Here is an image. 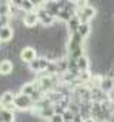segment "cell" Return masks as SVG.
<instances>
[{
  "instance_id": "1",
  "label": "cell",
  "mask_w": 114,
  "mask_h": 122,
  "mask_svg": "<svg viewBox=\"0 0 114 122\" xmlns=\"http://www.w3.org/2000/svg\"><path fill=\"white\" fill-rule=\"evenodd\" d=\"M14 107H16V109H19L20 112H27L30 111L33 107H36L34 104H33V101L30 99V97L27 95H23V94H16V97H14Z\"/></svg>"
},
{
  "instance_id": "2",
  "label": "cell",
  "mask_w": 114,
  "mask_h": 122,
  "mask_svg": "<svg viewBox=\"0 0 114 122\" xmlns=\"http://www.w3.org/2000/svg\"><path fill=\"white\" fill-rule=\"evenodd\" d=\"M77 17L80 19V21L83 24H88L90 21H93L94 17H96V9H94V6H90V3H88L87 6H84L83 9H80L77 11Z\"/></svg>"
},
{
  "instance_id": "3",
  "label": "cell",
  "mask_w": 114,
  "mask_h": 122,
  "mask_svg": "<svg viewBox=\"0 0 114 122\" xmlns=\"http://www.w3.org/2000/svg\"><path fill=\"white\" fill-rule=\"evenodd\" d=\"M37 58V50L34 47H30V46H26L20 50V60L23 62H33V61Z\"/></svg>"
},
{
  "instance_id": "4",
  "label": "cell",
  "mask_w": 114,
  "mask_h": 122,
  "mask_svg": "<svg viewBox=\"0 0 114 122\" xmlns=\"http://www.w3.org/2000/svg\"><path fill=\"white\" fill-rule=\"evenodd\" d=\"M37 11V16H39V23L41 24V26H51L53 23H54V20H56V17H53L50 13H47L46 10H44V7H40L39 10H36Z\"/></svg>"
},
{
  "instance_id": "5",
  "label": "cell",
  "mask_w": 114,
  "mask_h": 122,
  "mask_svg": "<svg viewBox=\"0 0 114 122\" xmlns=\"http://www.w3.org/2000/svg\"><path fill=\"white\" fill-rule=\"evenodd\" d=\"M22 24L27 29H34L37 24H39V16H37V11H28L24 14L23 20H22Z\"/></svg>"
},
{
  "instance_id": "6",
  "label": "cell",
  "mask_w": 114,
  "mask_h": 122,
  "mask_svg": "<svg viewBox=\"0 0 114 122\" xmlns=\"http://www.w3.org/2000/svg\"><path fill=\"white\" fill-rule=\"evenodd\" d=\"M100 90L104 92V94H108V92L113 91V90H114V77H110V75L101 77Z\"/></svg>"
},
{
  "instance_id": "7",
  "label": "cell",
  "mask_w": 114,
  "mask_h": 122,
  "mask_svg": "<svg viewBox=\"0 0 114 122\" xmlns=\"http://www.w3.org/2000/svg\"><path fill=\"white\" fill-rule=\"evenodd\" d=\"M43 7H44V10H46L47 13H50L53 17H57V16H58V13L61 11V9H60V6H58V1H54V0L44 1Z\"/></svg>"
},
{
  "instance_id": "8",
  "label": "cell",
  "mask_w": 114,
  "mask_h": 122,
  "mask_svg": "<svg viewBox=\"0 0 114 122\" xmlns=\"http://www.w3.org/2000/svg\"><path fill=\"white\" fill-rule=\"evenodd\" d=\"M14 71V65L10 60H0V75L1 77H9Z\"/></svg>"
},
{
  "instance_id": "9",
  "label": "cell",
  "mask_w": 114,
  "mask_h": 122,
  "mask_svg": "<svg viewBox=\"0 0 114 122\" xmlns=\"http://www.w3.org/2000/svg\"><path fill=\"white\" fill-rule=\"evenodd\" d=\"M14 97H16V94H13L11 91H4L0 95V104L4 108H7L10 105H14Z\"/></svg>"
},
{
  "instance_id": "10",
  "label": "cell",
  "mask_w": 114,
  "mask_h": 122,
  "mask_svg": "<svg viewBox=\"0 0 114 122\" xmlns=\"http://www.w3.org/2000/svg\"><path fill=\"white\" fill-rule=\"evenodd\" d=\"M14 36V31L10 26H6L0 30V43H9Z\"/></svg>"
},
{
  "instance_id": "11",
  "label": "cell",
  "mask_w": 114,
  "mask_h": 122,
  "mask_svg": "<svg viewBox=\"0 0 114 122\" xmlns=\"http://www.w3.org/2000/svg\"><path fill=\"white\" fill-rule=\"evenodd\" d=\"M80 24H81V21H80V19L77 17V14H76V16H73V17L70 19V21L67 23V31H68L70 34L77 33L79 27H80Z\"/></svg>"
},
{
  "instance_id": "12",
  "label": "cell",
  "mask_w": 114,
  "mask_h": 122,
  "mask_svg": "<svg viewBox=\"0 0 114 122\" xmlns=\"http://www.w3.org/2000/svg\"><path fill=\"white\" fill-rule=\"evenodd\" d=\"M77 68H79L80 72H87V71H88V68H90V61H88V58H87L86 56H83L81 58L77 60Z\"/></svg>"
},
{
  "instance_id": "13",
  "label": "cell",
  "mask_w": 114,
  "mask_h": 122,
  "mask_svg": "<svg viewBox=\"0 0 114 122\" xmlns=\"http://www.w3.org/2000/svg\"><path fill=\"white\" fill-rule=\"evenodd\" d=\"M77 33L86 40V38L90 36V33H91V24H90V23H88V24H83V23H81L80 27H79V30H77Z\"/></svg>"
},
{
  "instance_id": "14",
  "label": "cell",
  "mask_w": 114,
  "mask_h": 122,
  "mask_svg": "<svg viewBox=\"0 0 114 122\" xmlns=\"http://www.w3.org/2000/svg\"><path fill=\"white\" fill-rule=\"evenodd\" d=\"M73 16H76V14H73V13H70V11H67V10H61V11L58 13V16H57V19H58V20H61V21L68 23V21H70V19H71Z\"/></svg>"
},
{
  "instance_id": "15",
  "label": "cell",
  "mask_w": 114,
  "mask_h": 122,
  "mask_svg": "<svg viewBox=\"0 0 114 122\" xmlns=\"http://www.w3.org/2000/svg\"><path fill=\"white\" fill-rule=\"evenodd\" d=\"M10 14V7L9 1H0V17H6ZM10 17V16H9Z\"/></svg>"
},
{
  "instance_id": "16",
  "label": "cell",
  "mask_w": 114,
  "mask_h": 122,
  "mask_svg": "<svg viewBox=\"0 0 114 122\" xmlns=\"http://www.w3.org/2000/svg\"><path fill=\"white\" fill-rule=\"evenodd\" d=\"M68 41H73V43H76V44H80V46H84L86 40L79 34V33H73V34H70V40Z\"/></svg>"
},
{
  "instance_id": "17",
  "label": "cell",
  "mask_w": 114,
  "mask_h": 122,
  "mask_svg": "<svg viewBox=\"0 0 114 122\" xmlns=\"http://www.w3.org/2000/svg\"><path fill=\"white\" fill-rule=\"evenodd\" d=\"M74 118H76V115H74L73 112H70L68 109H66V112L63 114V119H64V122H73Z\"/></svg>"
},
{
  "instance_id": "18",
  "label": "cell",
  "mask_w": 114,
  "mask_h": 122,
  "mask_svg": "<svg viewBox=\"0 0 114 122\" xmlns=\"http://www.w3.org/2000/svg\"><path fill=\"white\" fill-rule=\"evenodd\" d=\"M49 122H64V119H63L61 115H56V114H54V115L49 119Z\"/></svg>"
},
{
  "instance_id": "19",
  "label": "cell",
  "mask_w": 114,
  "mask_h": 122,
  "mask_svg": "<svg viewBox=\"0 0 114 122\" xmlns=\"http://www.w3.org/2000/svg\"><path fill=\"white\" fill-rule=\"evenodd\" d=\"M110 109H111V112H113V115H114V99H111V104H110Z\"/></svg>"
},
{
  "instance_id": "20",
  "label": "cell",
  "mask_w": 114,
  "mask_h": 122,
  "mask_svg": "<svg viewBox=\"0 0 114 122\" xmlns=\"http://www.w3.org/2000/svg\"><path fill=\"white\" fill-rule=\"evenodd\" d=\"M0 48H1V46H0Z\"/></svg>"
}]
</instances>
